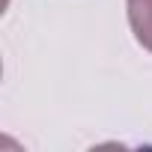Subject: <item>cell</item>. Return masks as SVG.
<instances>
[{
    "mask_svg": "<svg viewBox=\"0 0 152 152\" xmlns=\"http://www.w3.org/2000/svg\"><path fill=\"white\" fill-rule=\"evenodd\" d=\"M128 27L146 51H152V0H125Z\"/></svg>",
    "mask_w": 152,
    "mask_h": 152,
    "instance_id": "cell-1",
    "label": "cell"
}]
</instances>
